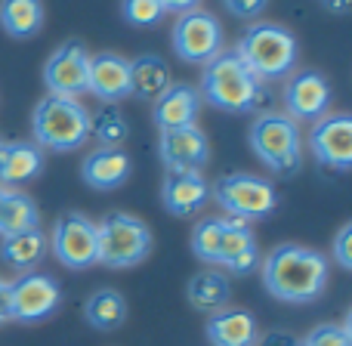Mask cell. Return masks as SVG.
Wrapping results in <instances>:
<instances>
[{
    "label": "cell",
    "instance_id": "1",
    "mask_svg": "<svg viewBox=\"0 0 352 346\" xmlns=\"http://www.w3.org/2000/svg\"><path fill=\"white\" fill-rule=\"evenodd\" d=\"M263 288L269 297L291 306L316 303L328 288V260L324 254L303 244H278L263 260Z\"/></svg>",
    "mask_w": 352,
    "mask_h": 346
},
{
    "label": "cell",
    "instance_id": "2",
    "mask_svg": "<svg viewBox=\"0 0 352 346\" xmlns=\"http://www.w3.org/2000/svg\"><path fill=\"white\" fill-rule=\"evenodd\" d=\"M198 93L201 102L229 111V115H254L266 102L263 80L248 72V65L235 56V50H223L217 59L207 62Z\"/></svg>",
    "mask_w": 352,
    "mask_h": 346
},
{
    "label": "cell",
    "instance_id": "3",
    "mask_svg": "<svg viewBox=\"0 0 352 346\" xmlns=\"http://www.w3.org/2000/svg\"><path fill=\"white\" fill-rule=\"evenodd\" d=\"M235 56L260 80H278L297 68V37L278 22H254L235 43Z\"/></svg>",
    "mask_w": 352,
    "mask_h": 346
},
{
    "label": "cell",
    "instance_id": "4",
    "mask_svg": "<svg viewBox=\"0 0 352 346\" xmlns=\"http://www.w3.org/2000/svg\"><path fill=\"white\" fill-rule=\"evenodd\" d=\"M31 133H34V146L47 152H74L90 140V111L80 105V99L47 93L31 111Z\"/></svg>",
    "mask_w": 352,
    "mask_h": 346
},
{
    "label": "cell",
    "instance_id": "5",
    "mask_svg": "<svg viewBox=\"0 0 352 346\" xmlns=\"http://www.w3.org/2000/svg\"><path fill=\"white\" fill-rule=\"evenodd\" d=\"M248 142L260 164L275 176H294L303 164V136L285 111H260L248 130Z\"/></svg>",
    "mask_w": 352,
    "mask_h": 346
},
{
    "label": "cell",
    "instance_id": "6",
    "mask_svg": "<svg viewBox=\"0 0 352 346\" xmlns=\"http://www.w3.org/2000/svg\"><path fill=\"white\" fill-rule=\"evenodd\" d=\"M99 235V263L109 269L140 266L152 254V229L140 217H130L124 210L105 213L96 223Z\"/></svg>",
    "mask_w": 352,
    "mask_h": 346
},
{
    "label": "cell",
    "instance_id": "7",
    "mask_svg": "<svg viewBox=\"0 0 352 346\" xmlns=\"http://www.w3.org/2000/svg\"><path fill=\"white\" fill-rule=\"evenodd\" d=\"M210 195L226 217L241 219V223H254V219H266L269 213L278 207V192L269 180L254 173H226L210 186Z\"/></svg>",
    "mask_w": 352,
    "mask_h": 346
},
{
    "label": "cell",
    "instance_id": "8",
    "mask_svg": "<svg viewBox=\"0 0 352 346\" xmlns=\"http://www.w3.org/2000/svg\"><path fill=\"white\" fill-rule=\"evenodd\" d=\"M53 257L72 272H84V269L99 263V235L96 223L80 210H65L56 217L53 235L47 238Z\"/></svg>",
    "mask_w": 352,
    "mask_h": 346
},
{
    "label": "cell",
    "instance_id": "9",
    "mask_svg": "<svg viewBox=\"0 0 352 346\" xmlns=\"http://www.w3.org/2000/svg\"><path fill=\"white\" fill-rule=\"evenodd\" d=\"M170 43L182 62L204 68L223 53V25L210 10H188L176 16Z\"/></svg>",
    "mask_w": 352,
    "mask_h": 346
},
{
    "label": "cell",
    "instance_id": "10",
    "mask_svg": "<svg viewBox=\"0 0 352 346\" xmlns=\"http://www.w3.org/2000/svg\"><path fill=\"white\" fill-rule=\"evenodd\" d=\"M62 303V288L53 275L25 272L10 281V322L37 325L50 318Z\"/></svg>",
    "mask_w": 352,
    "mask_h": 346
},
{
    "label": "cell",
    "instance_id": "11",
    "mask_svg": "<svg viewBox=\"0 0 352 346\" xmlns=\"http://www.w3.org/2000/svg\"><path fill=\"white\" fill-rule=\"evenodd\" d=\"M87 72H90V53L80 37H68L50 53L43 62V84L50 96L80 99L87 93Z\"/></svg>",
    "mask_w": 352,
    "mask_h": 346
},
{
    "label": "cell",
    "instance_id": "12",
    "mask_svg": "<svg viewBox=\"0 0 352 346\" xmlns=\"http://www.w3.org/2000/svg\"><path fill=\"white\" fill-rule=\"evenodd\" d=\"M281 99H285V115L291 121H312L324 118L331 111V99H334V90H331L328 78L316 68H303V72H291L285 80V90H281Z\"/></svg>",
    "mask_w": 352,
    "mask_h": 346
},
{
    "label": "cell",
    "instance_id": "13",
    "mask_svg": "<svg viewBox=\"0 0 352 346\" xmlns=\"http://www.w3.org/2000/svg\"><path fill=\"white\" fill-rule=\"evenodd\" d=\"M309 152L322 167L346 173L352 167V118L346 111L324 115L309 130Z\"/></svg>",
    "mask_w": 352,
    "mask_h": 346
},
{
    "label": "cell",
    "instance_id": "14",
    "mask_svg": "<svg viewBox=\"0 0 352 346\" xmlns=\"http://www.w3.org/2000/svg\"><path fill=\"white\" fill-rule=\"evenodd\" d=\"M158 155L161 164L170 173L182 171H204L210 161V142H207L204 130L198 124L192 127H176V130H161L158 140Z\"/></svg>",
    "mask_w": 352,
    "mask_h": 346
},
{
    "label": "cell",
    "instance_id": "15",
    "mask_svg": "<svg viewBox=\"0 0 352 346\" xmlns=\"http://www.w3.org/2000/svg\"><path fill=\"white\" fill-rule=\"evenodd\" d=\"M210 201V182L204 180V173L198 171H182L170 173L167 171L164 182H161V204L170 217H195L204 210V204Z\"/></svg>",
    "mask_w": 352,
    "mask_h": 346
},
{
    "label": "cell",
    "instance_id": "16",
    "mask_svg": "<svg viewBox=\"0 0 352 346\" xmlns=\"http://www.w3.org/2000/svg\"><path fill=\"white\" fill-rule=\"evenodd\" d=\"M87 93L105 105H115L130 96V62L118 53H96L90 56L87 72Z\"/></svg>",
    "mask_w": 352,
    "mask_h": 346
},
{
    "label": "cell",
    "instance_id": "17",
    "mask_svg": "<svg viewBox=\"0 0 352 346\" xmlns=\"http://www.w3.org/2000/svg\"><path fill=\"white\" fill-rule=\"evenodd\" d=\"M201 111V93L195 84L186 80H173L158 99H155L152 109V121L158 130H176V127H192L198 121Z\"/></svg>",
    "mask_w": 352,
    "mask_h": 346
},
{
    "label": "cell",
    "instance_id": "18",
    "mask_svg": "<svg viewBox=\"0 0 352 346\" xmlns=\"http://www.w3.org/2000/svg\"><path fill=\"white\" fill-rule=\"evenodd\" d=\"M133 173L130 155L124 149H93L84 161H80V180L96 192H115Z\"/></svg>",
    "mask_w": 352,
    "mask_h": 346
},
{
    "label": "cell",
    "instance_id": "19",
    "mask_svg": "<svg viewBox=\"0 0 352 346\" xmlns=\"http://www.w3.org/2000/svg\"><path fill=\"white\" fill-rule=\"evenodd\" d=\"M217 266L229 269L232 275H248L260 266V250H256V238H254V232H250V223L226 217Z\"/></svg>",
    "mask_w": 352,
    "mask_h": 346
},
{
    "label": "cell",
    "instance_id": "20",
    "mask_svg": "<svg viewBox=\"0 0 352 346\" xmlns=\"http://www.w3.org/2000/svg\"><path fill=\"white\" fill-rule=\"evenodd\" d=\"M43 149L28 140H10L0 142V186L12 188L31 182L43 173Z\"/></svg>",
    "mask_w": 352,
    "mask_h": 346
},
{
    "label": "cell",
    "instance_id": "21",
    "mask_svg": "<svg viewBox=\"0 0 352 346\" xmlns=\"http://www.w3.org/2000/svg\"><path fill=\"white\" fill-rule=\"evenodd\" d=\"M204 334L210 340V346H254L260 331H256L254 312L226 306V310L207 316Z\"/></svg>",
    "mask_w": 352,
    "mask_h": 346
},
{
    "label": "cell",
    "instance_id": "22",
    "mask_svg": "<svg viewBox=\"0 0 352 346\" xmlns=\"http://www.w3.org/2000/svg\"><path fill=\"white\" fill-rule=\"evenodd\" d=\"M173 84L170 62L158 53H142L130 62V96L142 102H155Z\"/></svg>",
    "mask_w": 352,
    "mask_h": 346
},
{
    "label": "cell",
    "instance_id": "23",
    "mask_svg": "<svg viewBox=\"0 0 352 346\" xmlns=\"http://www.w3.org/2000/svg\"><path fill=\"white\" fill-rule=\"evenodd\" d=\"M50 241L43 235V229H28V232H16V235H3L0 241V260L16 272H34V266H41V260L47 257Z\"/></svg>",
    "mask_w": 352,
    "mask_h": 346
},
{
    "label": "cell",
    "instance_id": "24",
    "mask_svg": "<svg viewBox=\"0 0 352 346\" xmlns=\"http://www.w3.org/2000/svg\"><path fill=\"white\" fill-rule=\"evenodd\" d=\"M47 22L43 0H0V28L16 41H31Z\"/></svg>",
    "mask_w": 352,
    "mask_h": 346
},
{
    "label": "cell",
    "instance_id": "25",
    "mask_svg": "<svg viewBox=\"0 0 352 346\" xmlns=\"http://www.w3.org/2000/svg\"><path fill=\"white\" fill-rule=\"evenodd\" d=\"M186 297L198 312L213 316V312H219V310L229 306L232 285H229V279H226L223 272H217V269H204V272H198V275L188 279Z\"/></svg>",
    "mask_w": 352,
    "mask_h": 346
},
{
    "label": "cell",
    "instance_id": "26",
    "mask_svg": "<svg viewBox=\"0 0 352 346\" xmlns=\"http://www.w3.org/2000/svg\"><path fill=\"white\" fill-rule=\"evenodd\" d=\"M84 318L90 328L102 331V334L118 331L127 322V300H124V294L115 291V288H99L84 303Z\"/></svg>",
    "mask_w": 352,
    "mask_h": 346
},
{
    "label": "cell",
    "instance_id": "27",
    "mask_svg": "<svg viewBox=\"0 0 352 346\" xmlns=\"http://www.w3.org/2000/svg\"><path fill=\"white\" fill-rule=\"evenodd\" d=\"M90 136L99 140V149H121L130 136V124L118 105H102L96 115H90Z\"/></svg>",
    "mask_w": 352,
    "mask_h": 346
},
{
    "label": "cell",
    "instance_id": "28",
    "mask_svg": "<svg viewBox=\"0 0 352 346\" xmlns=\"http://www.w3.org/2000/svg\"><path fill=\"white\" fill-rule=\"evenodd\" d=\"M223 229H226V217H207L198 219L192 229V254L201 263H219V244H223Z\"/></svg>",
    "mask_w": 352,
    "mask_h": 346
},
{
    "label": "cell",
    "instance_id": "29",
    "mask_svg": "<svg viewBox=\"0 0 352 346\" xmlns=\"http://www.w3.org/2000/svg\"><path fill=\"white\" fill-rule=\"evenodd\" d=\"M37 226H41V210H37V204L31 201V195H25V192H19L16 188V192H12V201H10L6 223H3V235L28 232V229H37Z\"/></svg>",
    "mask_w": 352,
    "mask_h": 346
},
{
    "label": "cell",
    "instance_id": "30",
    "mask_svg": "<svg viewBox=\"0 0 352 346\" xmlns=\"http://www.w3.org/2000/svg\"><path fill=\"white\" fill-rule=\"evenodd\" d=\"M121 16L133 28H152L167 16L158 0H121Z\"/></svg>",
    "mask_w": 352,
    "mask_h": 346
},
{
    "label": "cell",
    "instance_id": "31",
    "mask_svg": "<svg viewBox=\"0 0 352 346\" xmlns=\"http://www.w3.org/2000/svg\"><path fill=\"white\" fill-rule=\"evenodd\" d=\"M300 343L303 346H352V316L343 325H334V322L316 325Z\"/></svg>",
    "mask_w": 352,
    "mask_h": 346
},
{
    "label": "cell",
    "instance_id": "32",
    "mask_svg": "<svg viewBox=\"0 0 352 346\" xmlns=\"http://www.w3.org/2000/svg\"><path fill=\"white\" fill-rule=\"evenodd\" d=\"M223 6L235 19H248V22H254V19H260L263 12H266L269 0H223Z\"/></svg>",
    "mask_w": 352,
    "mask_h": 346
},
{
    "label": "cell",
    "instance_id": "33",
    "mask_svg": "<svg viewBox=\"0 0 352 346\" xmlns=\"http://www.w3.org/2000/svg\"><path fill=\"white\" fill-rule=\"evenodd\" d=\"M334 260L340 269H352V223H346L334 238Z\"/></svg>",
    "mask_w": 352,
    "mask_h": 346
},
{
    "label": "cell",
    "instance_id": "34",
    "mask_svg": "<svg viewBox=\"0 0 352 346\" xmlns=\"http://www.w3.org/2000/svg\"><path fill=\"white\" fill-rule=\"evenodd\" d=\"M254 346H303V343H300V337L287 334V331H269L266 337H256Z\"/></svg>",
    "mask_w": 352,
    "mask_h": 346
},
{
    "label": "cell",
    "instance_id": "35",
    "mask_svg": "<svg viewBox=\"0 0 352 346\" xmlns=\"http://www.w3.org/2000/svg\"><path fill=\"white\" fill-rule=\"evenodd\" d=\"M161 6H164V12H176V16H182V12L188 10H198L201 0H158Z\"/></svg>",
    "mask_w": 352,
    "mask_h": 346
},
{
    "label": "cell",
    "instance_id": "36",
    "mask_svg": "<svg viewBox=\"0 0 352 346\" xmlns=\"http://www.w3.org/2000/svg\"><path fill=\"white\" fill-rule=\"evenodd\" d=\"M10 322V281L0 279V325Z\"/></svg>",
    "mask_w": 352,
    "mask_h": 346
},
{
    "label": "cell",
    "instance_id": "37",
    "mask_svg": "<svg viewBox=\"0 0 352 346\" xmlns=\"http://www.w3.org/2000/svg\"><path fill=\"white\" fill-rule=\"evenodd\" d=\"M16 188H3L0 186V235H3V223H6V213H10V201Z\"/></svg>",
    "mask_w": 352,
    "mask_h": 346
},
{
    "label": "cell",
    "instance_id": "38",
    "mask_svg": "<svg viewBox=\"0 0 352 346\" xmlns=\"http://www.w3.org/2000/svg\"><path fill=\"white\" fill-rule=\"evenodd\" d=\"M324 10L337 12V16H343V12H349V0H322Z\"/></svg>",
    "mask_w": 352,
    "mask_h": 346
},
{
    "label": "cell",
    "instance_id": "39",
    "mask_svg": "<svg viewBox=\"0 0 352 346\" xmlns=\"http://www.w3.org/2000/svg\"><path fill=\"white\" fill-rule=\"evenodd\" d=\"M0 142H3V140H0Z\"/></svg>",
    "mask_w": 352,
    "mask_h": 346
}]
</instances>
